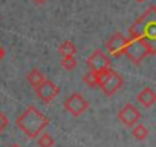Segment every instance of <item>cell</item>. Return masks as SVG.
Here are the masks:
<instances>
[{
  "label": "cell",
  "instance_id": "6da1fadb",
  "mask_svg": "<svg viewBox=\"0 0 156 147\" xmlns=\"http://www.w3.org/2000/svg\"><path fill=\"white\" fill-rule=\"evenodd\" d=\"M129 37L144 41L150 48L151 55L156 54V6L154 5L148 6L144 11V14L132 23V26L129 28Z\"/></svg>",
  "mask_w": 156,
  "mask_h": 147
},
{
  "label": "cell",
  "instance_id": "7a4b0ae2",
  "mask_svg": "<svg viewBox=\"0 0 156 147\" xmlns=\"http://www.w3.org/2000/svg\"><path fill=\"white\" fill-rule=\"evenodd\" d=\"M49 124V118L40 112L35 106H28L17 118H16V126L31 139L34 138H38L44 129L48 127Z\"/></svg>",
  "mask_w": 156,
  "mask_h": 147
},
{
  "label": "cell",
  "instance_id": "3957f363",
  "mask_svg": "<svg viewBox=\"0 0 156 147\" xmlns=\"http://www.w3.org/2000/svg\"><path fill=\"white\" fill-rule=\"evenodd\" d=\"M122 84H124L122 77L112 67L100 72V88L107 97H112L113 94H116L122 88Z\"/></svg>",
  "mask_w": 156,
  "mask_h": 147
},
{
  "label": "cell",
  "instance_id": "277c9868",
  "mask_svg": "<svg viewBox=\"0 0 156 147\" xmlns=\"http://www.w3.org/2000/svg\"><path fill=\"white\" fill-rule=\"evenodd\" d=\"M148 55H151V51H150V48L144 43V41H141V40H138V38H130L129 37V45H127V51H126V57L133 63V64H139L145 57H148Z\"/></svg>",
  "mask_w": 156,
  "mask_h": 147
},
{
  "label": "cell",
  "instance_id": "5b68a950",
  "mask_svg": "<svg viewBox=\"0 0 156 147\" xmlns=\"http://www.w3.org/2000/svg\"><path fill=\"white\" fill-rule=\"evenodd\" d=\"M64 109L72 117H80L89 109V101L81 94H72L64 100Z\"/></svg>",
  "mask_w": 156,
  "mask_h": 147
},
{
  "label": "cell",
  "instance_id": "8992f818",
  "mask_svg": "<svg viewBox=\"0 0 156 147\" xmlns=\"http://www.w3.org/2000/svg\"><path fill=\"white\" fill-rule=\"evenodd\" d=\"M127 45H129V38H126L122 35V32H115L107 41H106V49L109 51V54L112 57H121L126 55L127 51Z\"/></svg>",
  "mask_w": 156,
  "mask_h": 147
},
{
  "label": "cell",
  "instance_id": "52a82bcc",
  "mask_svg": "<svg viewBox=\"0 0 156 147\" xmlns=\"http://www.w3.org/2000/svg\"><path fill=\"white\" fill-rule=\"evenodd\" d=\"M118 120L126 126V127H133L135 124H138L139 123V120H141V112H139V109L136 107V106H133V104H126L119 112H118Z\"/></svg>",
  "mask_w": 156,
  "mask_h": 147
},
{
  "label": "cell",
  "instance_id": "ba28073f",
  "mask_svg": "<svg viewBox=\"0 0 156 147\" xmlns=\"http://www.w3.org/2000/svg\"><path fill=\"white\" fill-rule=\"evenodd\" d=\"M86 63H87L89 69H90V70H95V72H101V70L110 67V60H109V57H107L101 49L94 51V52L87 57Z\"/></svg>",
  "mask_w": 156,
  "mask_h": 147
},
{
  "label": "cell",
  "instance_id": "9c48e42d",
  "mask_svg": "<svg viewBox=\"0 0 156 147\" xmlns=\"http://www.w3.org/2000/svg\"><path fill=\"white\" fill-rule=\"evenodd\" d=\"M35 94H37V97L43 101V103H51L58 94H60V88L54 83V81H51V80H44L37 89H35Z\"/></svg>",
  "mask_w": 156,
  "mask_h": 147
},
{
  "label": "cell",
  "instance_id": "30bf717a",
  "mask_svg": "<svg viewBox=\"0 0 156 147\" xmlns=\"http://www.w3.org/2000/svg\"><path fill=\"white\" fill-rule=\"evenodd\" d=\"M136 100L141 106L144 107H151L154 103H156V92L151 89V88H144L138 95H136Z\"/></svg>",
  "mask_w": 156,
  "mask_h": 147
},
{
  "label": "cell",
  "instance_id": "8fae6325",
  "mask_svg": "<svg viewBox=\"0 0 156 147\" xmlns=\"http://www.w3.org/2000/svg\"><path fill=\"white\" fill-rule=\"evenodd\" d=\"M26 80H28V83L34 88V91L46 80V77H44V74L40 70V69H37V67H34V69H31L28 74H26Z\"/></svg>",
  "mask_w": 156,
  "mask_h": 147
},
{
  "label": "cell",
  "instance_id": "7c38bea8",
  "mask_svg": "<svg viewBox=\"0 0 156 147\" xmlns=\"http://www.w3.org/2000/svg\"><path fill=\"white\" fill-rule=\"evenodd\" d=\"M58 54L61 55V58H63V57H75V54H76V46H75L70 40H66V41H63V43L60 45Z\"/></svg>",
  "mask_w": 156,
  "mask_h": 147
},
{
  "label": "cell",
  "instance_id": "4fadbf2b",
  "mask_svg": "<svg viewBox=\"0 0 156 147\" xmlns=\"http://www.w3.org/2000/svg\"><path fill=\"white\" fill-rule=\"evenodd\" d=\"M83 81L84 84H87L89 88H100V72H95V70H90L84 74V77H83Z\"/></svg>",
  "mask_w": 156,
  "mask_h": 147
},
{
  "label": "cell",
  "instance_id": "5bb4252c",
  "mask_svg": "<svg viewBox=\"0 0 156 147\" xmlns=\"http://www.w3.org/2000/svg\"><path fill=\"white\" fill-rule=\"evenodd\" d=\"M132 135L136 138V139H139V141H142V139H145L147 136H148V130H147V127L144 126V124H135L133 127H132Z\"/></svg>",
  "mask_w": 156,
  "mask_h": 147
},
{
  "label": "cell",
  "instance_id": "9a60e30c",
  "mask_svg": "<svg viewBox=\"0 0 156 147\" xmlns=\"http://www.w3.org/2000/svg\"><path fill=\"white\" fill-rule=\"evenodd\" d=\"M37 144H38V147H54L55 139H54V136H52V135H49V133L43 132V133L37 138Z\"/></svg>",
  "mask_w": 156,
  "mask_h": 147
},
{
  "label": "cell",
  "instance_id": "2e32d148",
  "mask_svg": "<svg viewBox=\"0 0 156 147\" xmlns=\"http://www.w3.org/2000/svg\"><path fill=\"white\" fill-rule=\"evenodd\" d=\"M75 66H76L75 57H63L61 58V67L64 70H72V69H75Z\"/></svg>",
  "mask_w": 156,
  "mask_h": 147
},
{
  "label": "cell",
  "instance_id": "e0dca14e",
  "mask_svg": "<svg viewBox=\"0 0 156 147\" xmlns=\"http://www.w3.org/2000/svg\"><path fill=\"white\" fill-rule=\"evenodd\" d=\"M8 124H9V120H8V117L0 110V133H2L6 127H8Z\"/></svg>",
  "mask_w": 156,
  "mask_h": 147
},
{
  "label": "cell",
  "instance_id": "ac0fdd59",
  "mask_svg": "<svg viewBox=\"0 0 156 147\" xmlns=\"http://www.w3.org/2000/svg\"><path fill=\"white\" fill-rule=\"evenodd\" d=\"M5 55H6V51H5V48H3L2 45H0V61L5 58Z\"/></svg>",
  "mask_w": 156,
  "mask_h": 147
},
{
  "label": "cell",
  "instance_id": "d6986e66",
  "mask_svg": "<svg viewBox=\"0 0 156 147\" xmlns=\"http://www.w3.org/2000/svg\"><path fill=\"white\" fill-rule=\"evenodd\" d=\"M34 3H37V5H43V3H46L48 0H32Z\"/></svg>",
  "mask_w": 156,
  "mask_h": 147
},
{
  "label": "cell",
  "instance_id": "ffe728a7",
  "mask_svg": "<svg viewBox=\"0 0 156 147\" xmlns=\"http://www.w3.org/2000/svg\"><path fill=\"white\" fill-rule=\"evenodd\" d=\"M9 147H22V145H20V144H16V142H14V144H11Z\"/></svg>",
  "mask_w": 156,
  "mask_h": 147
},
{
  "label": "cell",
  "instance_id": "44dd1931",
  "mask_svg": "<svg viewBox=\"0 0 156 147\" xmlns=\"http://www.w3.org/2000/svg\"><path fill=\"white\" fill-rule=\"evenodd\" d=\"M135 2H138V3H142V2H145V0H135Z\"/></svg>",
  "mask_w": 156,
  "mask_h": 147
}]
</instances>
